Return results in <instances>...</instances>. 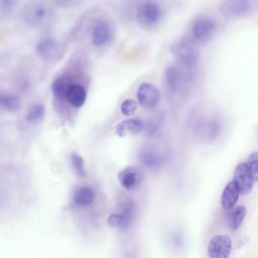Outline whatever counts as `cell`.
Listing matches in <instances>:
<instances>
[{
    "label": "cell",
    "instance_id": "cell-10",
    "mask_svg": "<svg viewBox=\"0 0 258 258\" xmlns=\"http://www.w3.org/2000/svg\"><path fill=\"white\" fill-rule=\"evenodd\" d=\"M234 181L241 195H246L251 191L254 180L245 163L241 162L236 166L234 173Z\"/></svg>",
    "mask_w": 258,
    "mask_h": 258
},
{
    "label": "cell",
    "instance_id": "cell-5",
    "mask_svg": "<svg viewBox=\"0 0 258 258\" xmlns=\"http://www.w3.org/2000/svg\"><path fill=\"white\" fill-rule=\"evenodd\" d=\"M69 40L57 39L51 36H46L38 40L35 49L37 54L46 59H52L59 57L63 52Z\"/></svg>",
    "mask_w": 258,
    "mask_h": 258
},
{
    "label": "cell",
    "instance_id": "cell-8",
    "mask_svg": "<svg viewBox=\"0 0 258 258\" xmlns=\"http://www.w3.org/2000/svg\"><path fill=\"white\" fill-rule=\"evenodd\" d=\"M250 0H222L220 9L222 13L229 18H236L246 14L250 10Z\"/></svg>",
    "mask_w": 258,
    "mask_h": 258
},
{
    "label": "cell",
    "instance_id": "cell-12",
    "mask_svg": "<svg viewBox=\"0 0 258 258\" xmlns=\"http://www.w3.org/2000/svg\"><path fill=\"white\" fill-rule=\"evenodd\" d=\"M137 99L143 107L151 108L155 106L159 100V91L154 85L149 83H143L138 88Z\"/></svg>",
    "mask_w": 258,
    "mask_h": 258
},
{
    "label": "cell",
    "instance_id": "cell-16",
    "mask_svg": "<svg viewBox=\"0 0 258 258\" xmlns=\"http://www.w3.org/2000/svg\"><path fill=\"white\" fill-rule=\"evenodd\" d=\"M20 0H0V18L1 21L12 19L17 12L19 13Z\"/></svg>",
    "mask_w": 258,
    "mask_h": 258
},
{
    "label": "cell",
    "instance_id": "cell-23",
    "mask_svg": "<svg viewBox=\"0 0 258 258\" xmlns=\"http://www.w3.org/2000/svg\"><path fill=\"white\" fill-rule=\"evenodd\" d=\"M0 103L3 107L11 111L17 110L20 106L19 98L17 96L11 94L1 95Z\"/></svg>",
    "mask_w": 258,
    "mask_h": 258
},
{
    "label": "cell",
    "instance_id": "cell-4",
    "mask_svg": "<svg viewBox=\"0 0 258 258\" xmlns=\"http://www.w3.org/2000/svg\"><path fill=\"white\" fill-rule=\"evenodd\" d=\"M194 73L176 63L167 66L163 72V86L169 95H174L183 88L187 82L190 81Z\"/></svg>",
    "mask_w": 258,
    "mask_h": 258
},
{
    "label": "cell",
    "instance_id": "cell-13",
    "mask_svg": "<svg viewBox=\"0 0 258 258\" xmlns=\"http://www.w3.org/2000/svg\"><path fill=\"white\" fill-rule=\"evenodd\" d=\"M144 128V123L137 119H129L119 123L115 128V133L119 137L127 135H136L140 134Z\"/></svg>",
    "mask_w": 258,
    "mask_h": 258
},
{
    "label": "cell",
    "instance_id": "cell-9",
    "mask_svg": "<svg viewBox=\"0 0 258 258\" xmlns=\"http://www.w3.org/2000/svg\"><path fill=\"white\" fill-rule=\"evenodd\" d=\"M143 178V172L136 166L126 167L118 174L120 184L126 189L134 190L141 184Z\"/></svg>",
    "mask_w": 258,
    "mask_h": 258
},
{
    "label": "cell",
    "instance_id": "cell-24",
    "mask_svg": "<svg viewBox=\"0 0 258 258\" xmlns=\"http://www.w3.org/2000/svg\"><path fill=\"white\" fill-rule=\"evenodd\" d=\"M45 113L44 106L40 104L33 105L29 110L26 119L29 121H39L42 119Z\"/></svg>",
    "mask_w": 258,
    "mask_h": 258
},
{
    "label": "cell",
    "instance_id": "cell-11",
    "mask_svg": "<svg viewBox=\"0 0 258 258\" xmlns=\"http://www.w3.org/2000/svg\"><path fill=\"white\" fill-rule=\"evenodd\" d=\"M138 17L141 23L152 25L160 19L161 11L158 6L154 2L146 1L142 3L138 9Z\"/></svg>",
    "mask_w": 258,
    "mask_h": 258
},
{
    "label": "cell",
    "instance_id": "cell-6",
    "mask_svg": "<svg viewBox=\"0 0 258 258\" xmlns=\"http://www.w3.org/2000/svg\"><path fill=\"white\" fill-rule=\"evenodd\" d=\"M216 23L209 17H202L194 22L191 31L194 39L197 42H205L209 40L214 34Z\"/></svg>",
    "mask_w": 258,
    "mask_h": 258
},
{
    "label": "cell",
    "instance_id": "cell-14",
    "mask_svg": "<svg viewBox=\"0 0 258 258\" xmlns=\"http://www.w3.org/2000/svg\"><path fill=\"white\" fill-rule=\"evenodd\" d=\"M240 191L234 181L225 186L221 197V205L225 210L231 209L236 203Z\"/></svg>",
    "mask_w": 258,
    "mask_h": 258
},
{
    "label": "cell",
    "instance_id": "cell-18",
    "mask_svg": "<svg viewBox=\"0 0 258 258\" xmlns=\"http://www.w3.org/2000/svg\"><path fill=\"white\" fill-rule=\"evenodd\" d=\"M132 219V218L120 212L110 215L107 219V224L112 228L123 231L128 228Z\"/></svg>",
    "mask_w": 258,
    "mask_h": 258
},
{
    "label": "cell",
    "instance_id": "cell-2",
    "mask_svg": "<svg viewBox=\"0 0 258 258\" xmlns=\"http://www.w3.org/2000/svg\"><path fill=\"white\" fill-rule=\"evenodd\" d=\"M56 8L50 0H26L21 5L18 15L29 27L44 31L54 25L56 18Z\"/></svg>",
    "mask_w": 258,
    "mask_h": 258
},
{
    "label": "cell",
    "instance_id": "cell-28",
    "mask_svg": "<svg viewBox=\"0 0 258 258\" xmlns=\"http://www.w3.org/2000/svg\"><path fill=\"white\" fill-rule=\"evenodd\" d=\"M136 102L132 99H126L124 100L120 107L122 113L126 116L132 115L136 110Z\"/></svg>",
    "mask_w": 258,
    "mask_h": 258
},
{
    "label": "cell",
    "instance_id": "cell-3",
    "mask_svg": "<svg viewBox=\"0 0 258 258\" xmlns=\"http://www.w3.org/2000/svg\"><path fill=\"white\" fill-rule=\"evenodd\" d=\"M197 42L192 37L183 36L174 42L171 46V52L176 63L188 70L194 71L199 58Z\"/></svg>",
    "mask_w": 258,
    "mask_h": 258
},
{
    "label": "cell",
    "instance_id": "cell-25",
    "mask_svg": "<svg viewBox=\"0 0 258 258\" xmlns=\"http://www.w3.org/2000/svg\"><path fill=\"white\" fill-rule=\"evenodd\" d=\"M247 165L251 172L254 181H258V152L251 153L247 160Z\"/></svg>",
    "mask_w": 258,
    "mask_h": 258
},
{
    "label": "cell",
    "instance_id": "cell-21",
    "mask_svg": "<svg viewBox=\"0 0 258 258\" xmlns=\"http://www.w3.org/2000/svg\"><path fill=\"white\" fill-rule=\"evenodd\" d=\"M164 119V114L163 112L157 113L154 116L144 124V128L146 135L148 136H152L155 134Z\"/></svg>",
    "mask_w": 258,
    "mask_h": 258
},
{
    "label": "cell",
    "instance_id": "cell-1",
    "mask_svg": "<svg viewBox=\"0 0 258 258\" xmlns=\"http://www.w3.org/2000/svg\"><path fill=\"white\" fill-rule=\"evenodd\" d=\"M69 41L87 39L94 47L107 45L113 36L109 19L97 7H92L83 13L67 34Z\"/></svg>",
    "mask_w": 258,
    "mask_h": 258
},
{
    "label": "cell",
    "instance_id": "cell-19",
    "mask_svg": "<svg viewBox=\"0 0 258 258\" xmlns=\"http://www.w3.org/2000/svg\"><path fill=\"white\" fill-rule=\"evenodd\" d=\"M246 215V209L242 205L234 208L231 212L229 218V225L232 230H236L241 225Z\"/></svg>",
    "mask_w": 258,
    "mask_h": 258
},
{
    "label": "cell",
    "instance_id": "cell-7",
    "mask_svg": "<svg viewBox=\"0 0 258 258\" xmlns=\"http://www.w3.org/2000/svg\"><path fill=\"white\" fill-rule=\"evenodd\" d=\"M232 247L231 239L226 235H217L210 240L208 253L212 258H227Z\"/></svg>",
    "mask_w": 258,
    "mask_h": 258
},
{
    "label": "cell",
    "instance_id": "cell-17",
    "mask_svg": "<svg viewBox=\"0 0 258 258\" xmlns=\"http://www.w3.org/2000/svg\"><path fill=\"white\" fill-rule=\"evenodd\" d=\"M71 79L67 76L57 78L52 83L51 89L53 95L57 98H66L69 88L72 85Z\"/></svg>",
    "mask_w": 258,
    "mask_h": 258
},
{
    "label": "cell",
    "instance_id": "cell-26",
    "mask_svg": "<svg viewBox=\"0 0 258 258\" xmlns=\"http://www.w3.org/2000/svg\"><path fill=\"white\" fill-rule=\"evenodd\" d=\"M71 160L75 172L81 176H85L86 172L84 169V160L82 157L78 154H73L71 156Z\"/></svg>",
    "mask_w": 258,
    "mask_h": 258
},
{
    "label": "cell",
    "instance_id": "cell-20",
    "mask_svg": "<svg viewBox=\"0 0 258 258\" xmlns=\"http://www.w3.org/2000/svg\"><path fill=\"white\" fill-rule=\"evenodd\" d=\"M139 157L143 163L150 166L156 165L160 160L158 153L152 147L143 148L140 152Z\"/></svg>",
    "mask_w": 258,
    "mask_h": 258
},
{
    "label": "cell",
    "instance_id": "cell-27",
    "mask_svg": "<svg viewBox=\"0 0 258 258\" xmlns=\"http://www.w3.org/2000/svg\"><path fill=\"white\" fill-rule=\"evenodd\" d=\"M56 8L71 9L82 3L84 0H50Z\"/></svg>",
    "mask_w": 258,
    "mask_h": 258
},
{
    "label": "cell",
    "instance_id": "cell-22",
    "mask_svg": "<svg viewBox=\"0 0 258 258\" xmlns=\"http://www.w3.org/2000/svg\"><path fill=\"white\" fill-rule=\"evenodd\" d=\"M94 193L92 189L88 187H83L76 192L74 197L75 202L81 206L90 205L94 199Z\"/></svg>",
    "mask_w": 258,
    "mask_h": 258
},
{
    "label": "cell",
    "instance_id": "cell-15",
    "mask_svg": "<svg viewBox=\"0 0 258 258\" xmlns=\"http://www.w3.org/2000/svg\"><path fill=\"white\" fill-rule=\"evenodd\" d=\"M66 98L72 106L81 107L84 105L86 99V90L81 85L72 84L69 88Z\"/></svg>",
    "mask_w": 258,
    "mask_h": 258
}]
</instances>
